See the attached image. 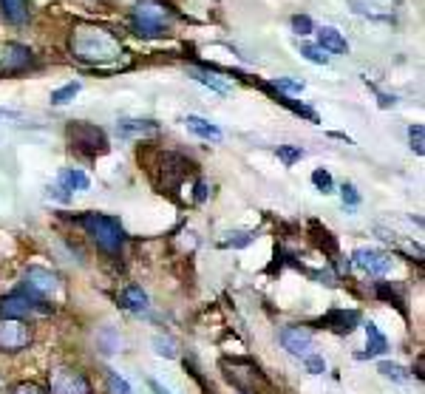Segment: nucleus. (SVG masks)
<instances>
[{
  "label": "nucleus",
  "mask_w": 425,
  "mask_h": 394,
  "mask_svg": "<svg viewBox=\"0 0 425 394\" xmlns=\"http://www.w3.org/2000/svg\"><path fill=\"white\" fill-rule=\"evenodd\" d=\"M281 344L289 355L295 358H306L312 355V344H315V335L306 326H287L281 329Z\"/></svg>",
  "instance_id": "obj_11"
},
{
  "label": "nucleus",
  "mask_w": 425,
  "mask_h": 394,
  "mask_svg": "<svg viewBox=\"0 0 425 394\" xmlns=\"http://www.w3.org/2000/svg\"><path fill=\"white\" fill-rule=\"evenodd\" d=\"M12 394H48V391L43 386H37V383H17L12 388Z\"/></svg>",
  "instance_id": "obj_36"
},
{
  "label": "nucleus",
  "mask_w": 425,
  "mask_h": 394,
  "mask_svg": "<svg viewBox=\"0 0 425 394\" xmlns=\"http://www.w3.org/2000/svg\"><path fill=\"white\" fill-rule=\"evenodd\" d=\"M363 326H366V335H368V344H366V352H357L354 358H357V360H368V358L386 355V352H389V337L377 329V323H375V321H366Z\"/></svg>",
  "instance_id": "obj_13"
},
{
  "label": "nucleus",
  "mask_w": 425,
  "mask_h": 394,
  "mask_svg": "<svg viewBox=\"0 0 425 394\" xmlns=\"http://www.w3.org/2000/svg\"><path fill=\"white\" fill-rule=\"evenodd\" d=\"M48 312H51V304L31 298L29 293H15L0 301V318H9V321H23V318L48 315Z\"/></svg>",
  "instance_id": "obj_6"
},
{
  "label": "nucleus",
  "mask_w": 425,
  "mask_h": 394,
  "mask_svg": "<svg viewBox=\"0 0 425 394\" xmlns=\"http://www.w3.org/2000/svg\"><path fill=\"white\" fill-rule=\"evenodd\" d=\"M48 388L51 394H91V380L71 366H60L48 372Z\"/></svg>",
  "instance_id": "obj_7"
},
{
  "label": "nucleus",
  "mask_w": 425,
  "mask_h": 394,
  "mask_svg": "<svg viewBox=\"0 0 425 394\" xmlns=\"http://www.w3.org/2000/svg\"><path fill=\"white\" fill-rule=\"evenodd\" d=\"M317 45H321L324 51L329 54H346L349 51V43L343 40V34L332 26H324V29H317Z\"/></svg>",
  "instance_id": "obj_16"
},
{
  "label": "nucleus",
  "mask_w": 425,
  "mask_h": 394,
  "mask_svg": "<svg viewBox=\"0 0 425 394\" xmlns=\"http://www.w3.org/2000/svg\"><path fill=\"white\" fill-rule=\"evenodd\" d=\"M29 63H31V51H29L26 45L9 43V45L3 48V69H6L9 74H17V71H23Z\"/></svg>",
  "instance_id": "obj_15"
},
{
  "label": "nucleus",
  "mask_w": 425,
  "mask_h": 394,
  "mask_svg": "<svg viewBox=\"0 0 425 394\" xmlns=\"http://www.w3.org/2000/svg\"><path fill=\"white\" fill-rule=\"evenodd\" d=\"M270 88H273L275 94H284V97H287V94H301V91H303V83H301V80H289V77H278Z\"/></svg>",
  "instance_id": "obj_24"
},
{
  "label": "nucleus",
  "mask_w": 425,
  "mask_h": 394,
  "mask_svg": "<svg viewBox=\"0 0 425 394\" xmlns=\"http://www.w3.org/2000/svg\"><path fill=\"white\" fill-rule=\"evenodd\" d=\"M190 77H193L196 83L212 88V91H219V94H230V85H227V83H222L219 77H212V74H207V71H190Z\"/></svg>",
  "instance_id": "obj_21"
},
{
  "label": "nucleus",
  "mask_w": 425,
  "mask_h": 394,
  "mask_svg": "<svg viewBox=\"0 0 425 394\" xmlns=\"http://www.w3.org/2000/svg\"><path fill=\"white\" fill-rule=\"evenodd\" d=\"M193 199H196L199 204L207 199V185H204V182H199V185H196V193H193Z\"/></svg>",
  "instance_id": "obj_37"
},
{
  "label": "nucleus",
  "mask_w": 425,
  "mask_h": 394,
  "mask_svg": "<svg viewBox=\"0 0 425 394\" xmlns=\"http://www.w3.org/2000/svg\"><path fill=\"white\" fill-rule=\"evenodd\" d=\"M23 284H26V293L31 298H40V301H48L55 298L57 290H60V278L45 269V267H29L26 275H23Z\"/></svg>",
  "instance_id": "obj_8"
},
{
  "label": "nucleus",
  "mask_w": 425,
  "mask_h": 394,
  "mask_svg": "<svg viewBox=\"0 0 425 394\" xmlns=\"http://www.w3.org/2000/svg\"><path fill=\"white\" fill-rule=\"evenodd\" d=\"M303 363H306V372H309V374H324V372H326V360H324L321 355H306Z\"/></svg>",
  "instance_id": "obj_33"
},
{
  "label": "nucleus",
  "mask_w": 425,
  "mask_h": 394,
  "mask_svg": "<svg viewBox=\"0 0 425 394\" xmlns=\"http://www.w3.org/2000/svg\"><path fill=\"white\" fill-rule=\"evenodd\" d=\"M408 142H411V150L417 156H422L425 153V128L422 125H411L408 128Z\"/></svg>",
  "instance_id": "obj_28"
},
{
  "label": "nucleus",
  "mask_w": 425,
  "mask_h": 394,
  "mask_svg": "<svg viewBox=\"0 0 425 394\" xmlns=\"http://www.w3.org/2000/svg\"><path fill=\"white\" fill-rule=\"evenodd\" d=\"M258 236L255 233H227V239L222 241V247H233V250H241V247H250L252 241H255Z\"/></svg>",
  "instance_id": "obj_25"
},
{
  "label": "nucleus",
  "mask_w": 425,
  "mask_h": 394,
  "mask_svg": "<svg viewBox=\"0 0 425 394\" xmlns=\"http://www.w3.org/2000/svg\"><path fill=\"white\" fill-rule=\"evenodd\" d=\"M352 261H354L357 269L375 275V278H380V275H386L391 269V255H386V253H380L375 247H357L352 253Z\"/></svg>",
  "instance_id": "obj_10"
},
{
  "label": "nucleus",
  "mask_w": 425,
  "mask_h": 394,
  "mask_svg": "<svg viewBox=\"0 0 425 394\" xmlns=\"http://www.w3.org/2000/svg\"><path fill=\"white\" fill-rule=\"evenodd\" d=\"M312 185L321 190V193H335V182H332V174L324 171V167H317V171L312 174Z\"/></svg>",
  "instance_id": "obj_27"
},
{
  "label": "nucleus",
  "mask_w": 425,
  "mask_h": 394,
  "mask_svg": "<svg viewBox=\"0 0 425 394\" xmlns=\"http://www.w3.org/2000/svg\"><path fill=\"white\" fill-rule=\"evenodd\" d=\"M301 54H303L309 63H315V66H326V63H329V54H326L321 45H309V43H303V45H301Z\"/></svg>",
  "instance_id": "obj_22"
},
{
  "label": "nucleus",
  "mask_w": 425,
  "mask_h": 394,
  "mask_svg": "<svg viewBox=\"0 0 425 394\" xmlns=\"http://www.w3.org/2000/svg\"><path fill=\"white\" fill-rule=\"evenodd\" d=\"M182 122L187 125V131H193L196 136H201V139H207V142H219V139H222V131H219L216 125H212V122L201 120V117H193V114H187Z\"/></svg>",
  "instance_id": "obj_18"
},
{
  "label": "nucleus",
  "mask_w": 425,
  "mask_h": 394,
  "mask_svg": "<svg viewBox=\"0 0 425 394\" xmlns=\"http://www.w3.org/2000/svg\"><path fill=\"white\" fill-rule=\"evenodd\" d=\"M222 372L244 394H258L261 388H267V377L261 374V369L252 360H230V358H224L222 360Z\"/></svg>",
  "instance_id": "obj_5"
},
{
  "label": "nucleus",
  "mask_w": 425,
  "mask_h": 394,
  "mask_svg": "<svg viewBox=\"0 0 425 394\" xmlns=\"http://www.w3.org/2000/svg\"><path fill=\"white\" fill-rule=\"evenodd\" d=\"M66 134H69L71 150H77V153L85 156V159H94V156L108 153V139H105L102 128H96V125H91V122H71Z\"/></svg>",
  "instance_id": "obj_4"
},
{
  "label": "nucleus",
  "mask_w": 425,
  "mask_h": 394,
  "mask_svg": "<svg viewBox=\"0 0 425 394\" xmlns=\"http://www.w3.org/2000/svg\"><path fill=\"white\" fill-rule=\"evenodd\" d=\"M292 29H295V34L306 37V34L315 31V23H312V17H306V15H295V17H292Z\"/></svg>",
  "instance_id": "obj_32"
},
{
  "label": "nucleus",
  "mask_w": 425,
  "mask_h": 394,
  "mask_svg": "<svg viewBox=\"0 0 425 394\" xmlns=\"http://www.w3.org/2000/svg\"><path fill=\"white\" fill-rule=\"evenodd\" d=\"M31 344V329L23 321H0V352H20Z\"/></svg>",
  "instance_id": "obj_9"
},
{
  "label": "nucleus",
  "mask_w": 425,
  "mask_h": 394,
  "mask_svg": "<svg viewBox=\"0 0 425 394\" xmlns=\"http://www.w3.org/2000/svg\"><path fill=\"white\" fill-rule=\"evenodd\" d=\"M360 323V315L354 312V309H332V312H326L321 321H317V326H326V329H332V332H338V335H349L354 326Z\"/></svg>",
  "instance_id": "obj_12"
},
{
  "label": "nucleus",
  "mask_w": 425,
  "mask_h": 394,
  "mask_svg": "<svg viewBox=\"0 0 425 394\" xmlns=\"http://www.w3.org/2000/svg\"><path fill=\"white\" fill-rule=\"evenodd\" d=\"M74 54L85 63H105V60H117L122 54V45L99 29H80L74 37Z\"/></svg>",
  "instance_id": "obj_2"
},
{
  "label": "nucleus",
  "mask_w": 425,
  "mask_h": 394,
  "mask_svg": "<svg viewBox=\"0 0 425 394\" xmlns=\"http://www.w3.org/2000/svg\"><path fill=\"white\" fill-rule=\"evenodd\" d=\"M147 386L153 388V394H173L171 388H165V386H162V383H159V380H147Z\"/></svg>",
  "instance_id": "obj_38"
},
{
  "label": "nucleus",
  "mask_w": 425,
  "mask_h": 394,
  "mask_svg": "<svg viewBox=\"0 0 425 394\" xmlns=\"http://www.w3.org/2000/svg\"><path fill=\"white\" fill-rule=\"evenodd\" d=\"M153 349H156V355H162V358H176L179 355L173 337H162V335L153 337Z\"/></svg>",
  "instance_id": "obj_26"
},
{
  "label": "nucleus",
  "mask_w": 425,
  "mask_h": 394,
  "mask_svg": "<svg viewBox=\"0 0 425 394\" xmlns=\"http://www.w3.org/2000/svg\"><path fill=\"white\" fill-rule=\"evenodd\" d=\"M340 196H343V204H346V207H357V204H360V193H357V188H354L352 182H346V185L340 188Z\"/></svg>",
  "instance_id": "obj_34"
},
{
  "label": "nucleus",
  "mask_w": 425,
  "mask_h": 394,
  "mask_svg": "<svg viewBox=\"0 0 425 394\" xmlns=\"http://www.w3.org/2000/svg\"><path fill=\"white\" fill-rule=\"evenodd\" d=\"M122 307L125 309H131V312H147V307H150V301H147V293L142 290V287H136V284H131V287H125V293H122Z\"/></svg>",
  "instance_id": "obj_20"
},
{
  "label": "nucleus",
  "mask_w": 425,
  "mask_h": 394,
  "mask_svg": "<svg viewBox=\"0 0 425 394\" xmlns=\"http://www.w3.org/2000/svg\"><path fill=\"white\" fill-rule=\"evenodd\" d=\"M80 83H69V85H63V88H57L55 94H51V105H66V102H71L77 94H80Z\"/></svg>",
  "instance_id": "obj_23"
},
{
  "label": "nucleus",
  "mask_w": 425,
  "mask_h": 394,
  "mask_svg": "<svg viewBox=\"0 0 425 394\" xmlns=\"http://www.w3.org/2000/svg\"><path fill=\"white\" fill-rule=\"evenodd\" d=\"M108 388H111V394H134L131 383L125 377H120L117 372H108Z\"/></svg>",
  "instance_id": "obj_31"
},
{
  "label": "nucleus",
  "mask_w": 425,
  "mask_h": 394,
  "mask_svg": "<svg viewBox=\"0 0 425 394\" xmlns=\"http://www.w3.org/2000/svg\"><path fill=\"white\" fill-rule=\"evenodd\" d=\"M275 153H278V159H281L287 167H292L295 162H301V159H303V150H301V148H295V145H278V150H275Z\"/></svg>",
  "instance_id": "obj_29"
},
{
  "label": "nucleus",
  "mask_w": 425,
  "mask_h": 394,
  "mask_svg": "<svg viewBox=\"0 0 425 394\" xmlns=\"http://www.w3.org/2000/svg\"><path fill=\"white\" fill-rule=\"evenodd\" d=\"M380 374L394 380V383H405L408 380V372L403 366H397V363H380Z\"/></svg>",
  "instance_id": "obj_30"
},
{
  "label": "nucleus",
  "mask_w": 425,
  "mask_h": 394,
  "mask_svg": "<svg viewBox=\"0 0 425 394\" xmlns=\"http://www.w3.org/2000/svg\"><path fill=\"white\" fill-rule=\"evenodd\" d=\"M80 224L85 227V233L91 236V241L108 255H117L125 244V230L120 218L114 216H102V213H85L80 216Z\"/></svg>",
  "instance_id": "obj_1"
},
{
  "label": "nucleus",
  "mask_w": 425,
  "mask_h": 394,
  "mask_svg": "<svg viewBox=\"0 0 425 394\" xmlns=\"http://www.w3.org/2000/svg\"><path fill=\"white\" fill-rule=\"evenodd\" d=\"M0 9H3V17L15 26L26 23L31 9H29V0H0Z\"/></svg>",
  "instance_id": "obj_19"
},
{
  "label": "nucleus",
  "mask_w": 425,
  "mask_h": 394,
  "mask_svg": "<svg viewBox=\"0 0 425 394\" xmlns=\"http://www.w3.org/2000/svg\"><path fill=\"white\" fill-rule=\"evenodd\" d=\"M131 23H134V31L145 40H156V37H168L171 29H173V15L153 3V0H142V3L134 6L131 12Z\"/></svg>",
  "instance_id": "obj_3"
},
{
  "label": "nucleus",
  "mask_w": 425,
  "mask_h": 394,
  "mask_svg": "<svg viewBox=\"0 0 425 394\" xmlns=\"http://www.w3.org/2000/svg\"><path fill=\"white\" fill-rule=\"evenodd\" d=\"M88 188H91V179L80 171V167H66V171H60L57 190H63V199H69L74 190H88Z\"/></svg>",
  "instance_id": "obj_14"
},
{
  "label": "nucleus",
  "mask_w": 425,
  "mask_h": 394,
  "mask_svg": "<svg viewBox=\"0 0 425 394\" xmlns=\"http://www.w3.org/2000/svg\"><path fill=\"white\" fill-rule=\"evenodd\" d=\"M117 131H120V136H156L159 134V125L156 122H150V120H122L120 125H117Z\"/></svg>",
  "instance_id": "obj_17"
},
{
  "label": "nucleus",
  "mask_w": 425,
  "mask_h": 394,
  "mask_svg": "<svg viewBox=\"0 0 425 394\" xmlns=\"http://www.w3.org/2000/svg\"><path fill=\"white\" fill-rule=\"evenodd\" d=\"M377 295H380V298H386V301H394V304L400 307V312L405 315V307H403V301H400V295H397V293H394V290H391L389 284H377Z\"/></svg>",
  "instance_id": "obj_35"
}]
</instances>
